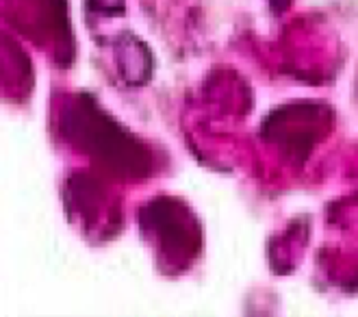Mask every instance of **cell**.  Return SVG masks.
Returning <instances> with one entry per match:
<instances>
[{"label": "cell", "mask_w": 358, "mask_h": 317, "mask_svg": "<svg viewBox=\"0 0 358 317\" xmlns=\"http://www.w3.org/2000/svg\"><path fill=\"white\" fill-rule=\"evenodd\" d=\"M61 131L68 135V141L90 153V157L115 167L124 176L137 178L150 174L148 150L90 100H80L66 109Z\"/></svg>", "instance_id": "obj_1"}]
</instances>
